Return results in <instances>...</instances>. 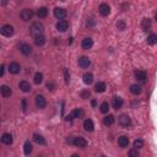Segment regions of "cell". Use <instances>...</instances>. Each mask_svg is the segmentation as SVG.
<instances>
[{"mask_svg":"<svg viewBox=\"0 0 157 157\" xmlns=\"http://www.w3.org/2000/svg\"><path fill=\"white\" fill-rule=\"evenodd\" d=\"M43 31H44V26H43V23L39 22V21L33 22L32 25H31V27H30V33L32 34L34 38H36L37 36H41Z\"/></svg>","mask_w":157,"mask_h":157,"instance_id":"obj_1","label":"cell"},{"mask_svg":"<svg viewBox=\"0 0 157 157\" xmlns=\"http://www.w3.org/2000/svg\"><path fill=\"white\" fill-rule=\"evenodd\" d=\"M68 142L71 144V145H75L76 147H81V148H84V147L87 146V141H86L84 137H81V136L70 137V139H68Z\"/></svg>","mask_w":157,"mask_h":157,"instance_id":"obj_2","label":"cell"},{"mask_svg":"<svg viewBox=\"0 0 157 157\" xmlns=\"http://www.w3.org/2000/svg\"><path fill=\"white\" fill-rule=\"evenodd\" d=\"M118 123H119V125H121V127H124V128L131 127V119L128 114L119 115V118H118Z\"/></svg>","mask_w":157,"mask_h":157,"instance_id":"obj_3","label":"cell"},{"mask_svg":"<svg viewBox=\"0 0 157 157\" xmlns=\"http://www.w3.org/2000/svg\"><path fill=\"white\" fill-rule=\"evenodd\" d=\"M82 117H84V111L80 109V108H77V109H74V111L66 117V120L71 121L73 119H81Z\"/></svg>","mask_w":157,"mask_h":157,"instance_id":"obj_4","label":"cell"},{"mask_svg":"<svg viewBox=\"0 0 157 157\" xmlns=\"http://www.w3.org/2000/svg\"><path fill=\"white\" fill-rule=\"evenodd\" d=\"M20 17H21L22 21H30L33 17V11L30 9H23L21 11V14H20Z\"/></svg>","mask_w":157,"mask_h":157,"instance_id":"obj_5","label":"cell"},{"mask_svg":"<svg viewBox=\"0 0 157 157\" xmlns=\"http://www.w3.org/2000/svg\"><path fill=\"white\" fill-rule=\"evenodd\" d=\"M0 32H1L3 36L10 37V36H13V34H14V27L11 25H4L1 27V30H0Z\"/></svg>","mask_w":157,"mask_h":157,"instance_id":"obj_6","label":"cell"},{"mask_svg":"<svg viewBox=\"0 0 157 157\" xmlns=\"http://www.w3.org/2000/svg\"><path fill=\"white\" fill-rule=\"evenodd\" d=\"M66 15H68V11L65 9H63V7H55V9H54V16L59 20L65 18Z\"/></svg>","mask_w":157,"mask_h":157,"instance_id":"obj_7","label":"cell"},{"mask_svg":"<svg viewBox=\"0 0 157 157\" xmlns=\"http://www.w3.org/2000/svg\"><path fill=\"white\" fill-rule=\"evenodd\" d=\"M77 64H78L80 68L86 69V68H88V66L91 65V60H90L87 57H80L78 60H77Z\"/></svg>","mask_w":157,"mask_h":157,"instance_id":"obj_8","label":"cell"},{"mask_svg":"<svg viewBox=\"0 0 157 157\" xmlns=\"http://www.w3.org/2000/svg\"><path fill=\"white\" fill-rule=\"evenodd\" d=\"M9 71H10V74H14V75H16V74H18L20 71H21V65H20L18 63H16V61L10 63Z\"/></svg>","mask_w":157,"mask_h":157,"instance_id":"obj_9","label":"cell"},{"mask_svg":"<svg viewBox=\"0 0 157 157\" xmlns=\"http://www.w3.org/2000/svg\"><path fill=\"white\" fill-rule=\"evenodd\" d=\"M98 10H100V14L102 15V16H108L109 14H111V7H109L108 4H101L100 7H98Z\"/></svg>","mask_w":157,"mask_h":157,"instance_id":"obj_10","label":"cell"},{"mask_svg":"<svg viewBox=\"0 0 157 157\" xmlns=\"http://www.w3.org/2000/svg\"><path fill=\"white\" fill-rule=\"evenodd\" d=\"M68 28H69V22L66 21V20H60V21L57 23V30L59 32H65Z\"/></svg>","mask_w":157,"mask_h":157,"instance_id":"obj_11","label":"cell"},{"mask_svg":"<svg viewBox=\"0 0 157 157\" xmlns=\"http://www.w3.org/2000/svg\"><path fill=\"white\" fill-rule=\"evenodd\" d=\"M20 52H21L23 55H30V54L32 53V47L30 44H27V43H22V44L20 46Z\"/></svg>","mask_w":157,"mask_h":157,"instance_id":"obj_12","label":"cell"},{"mask_svg":"<svg viewBox=\"0 0 157 157\" xmlns=\"http://www.w3.org/2000/svg\"><path fill=\"white\" fill-rule=\"evenodd\" d=\"M36 106H37V108H41L43 109L47 106V101H46V98L44 96H42V95H38L36 96Z\"/></svg>","mask_w":157,"mask_h":157,"instance_id":"obj_13","label":"cell"},{"mask_svg":"<svg viewBox=\"0 0 157 157\" xmlns=\"http://www.w3.org/2000/svg\"><path fill=\"white\" fill-rule=\"evenodd\" d=\"M0 92H1V96L4 98H7L11 96V93H13V90H11V87H9L7 85H3L1 87H0Z\"/></svg>","mask_w":157,"mask_h":157,"instance_id":"obj_14","label":"cell"},{"mask_svg":"<svg viewBox=\"0 0 157 157\" xmlns=\"http://www.w3.org/2000/svg\"><path fill=\"white\" fill-rule=\"evenodd\" d=\"M13 135L10 134V133H4V134L1 135V142L5 144V145H11L13 144Z\"/></svg>","mask_w":157,"mask_h":157,"instance_id":"obj_15","label":"cell"},{"mask_svg":"<svg viewBox=\"0 0 157 157\" xmlns=\"http://www.w3.org/2000/svg\"><path fill=\"white\" fill-rule=\"evenodd\" d=\"M92 46H93V41H92L91 38H85V39H82V43H81L82 49L88 50V49L92 48Z\"/></svg>","mask_w":157,"mask_h":157,"instance_id":"obj_16","label":"cell"},{"mask_svg":"<svg viewBox=\"0 0 157 157\" xmlns=\"http://www.w3.org/2000/svg\"><path fill=\"white\" fill-rule=\"evenodd\" d=\"M123 103H124L123 98H120V97H114V98H113V102H112V106H113V108L118 111L119 108L123 107Z\"/></svg>","mask_w":157,"mask_h":157,"instance_id":"obj_17","label":"cell"},{"mask_svg":"<svg viewBox=\"0 0 157 157\" xmlns=\"http://www.w3.org/2000/svg\"><path fill=\"white\" fill-rule=\"evenodd\" d=\"M118 145H119L121 148L128 147V145H129V137L125 136V135H121L119 139H118Z\"/></svg>","mask_w":157,"mask_h":157,"instance_id":"obj_18","label":"cell"},{"mask_svg":"<svg viewBox=\"0 0 157 157\" xmlns=\"http://www.w3.org/2000/svg\"><path fill=\"white\" fill-rule=\"evenodd\" d=\"M84 128L86 131H93V129H95V124H93V121L91 119H86L84 121Z\"/></svg>","mask_w":157,"mask_h":157,"instance_id":"obj_19","label":"cell"},{"mask_svg":"<svg viewBox=\"0 0 157 157\" xmlns=\"http://www.w3.org/2000/svg\"><path fill=\"white\" fill-rule=\"evenodd\" d=\"M18 87L22 92H30L31 91V85H30V82H27V81H21L18 84Z\"/></svg>","mask_w":157,"mask_h":157,"instance_id":"obj_20","label":"cell"},{"mask_svg":"<svg viewBox=\"0 0 157 157\" xmlns=\"http://www.w3.org/2000/svg\"><path fill=\"white\" fill-rule=\"evenodd\" d=\"M114 117H113L112 114H108V115H106L103 118V124L106 125V127H111V125L114 124Z\"/></svg>","mask_w":157,"mask_h":157,"instance_id":"obj_21","label":"cell"},{"mask_svg":"<svg viewBox=\"0 0 157 157\" xmlns=\"http://www.w3.org/2000/svg\"><path fill=\"white\" fill-rule=\"evenodd\" d=\"M106 88H107V86H106V84H104V82H102V81L97 82V84L95 85V91L98 92V93L104 92V91H106Z\"/></svg>","mask_w":157,"mask_h":157,"instance_id":"obj_22","label":"cell"},{"mask_svg":"<svg viewBox=\"0 0 157 157\" xmlns=\"http://www.w3.org/2000/svg\"><path fill=\"white\" fill-rule=\"evenodd\" d=\"M33 147H32V144L30 142V141H26L25 145H23V154H25L26 156L31 155V152H32Z\"/></svg>","mask_w":157,"mask_h":157,"instance_id":"obj_23","label":"cell"},{"mask_svg":"<svg viewBox=\"0 0 157 157\" xmlns=\"http://www.w3.org/2000/svg\"><path fill=\"white\" fill-rule=\"evenodd\" d=\"M82 78H84V82L86 85H91L93 82V75L91 73H85L84 76H82Z\"/></svg>","mask_w":157,"mask_h":157,"instance_id":"obj_24","label":"cell"},{"mask_svg":"<svg viewBox=\"0 0 157 157\" xmlns=\"http://www.w3.org/2000/svg\"><path fill=\"white\" fill-rule=\"evenodd\" d=\"M135 77L137 78V80H140V81H145V80H146V77H147V75H146V73H145L144 70H136V71H135Z\"/></svg>","mask_w":157,"mask_h":157,"instance_id":"obj_25","label":"cell"},{"mask_svg":"<svg viewBox=\"0 0 157 157\" xmlns=\"http://www.w3.org/2000/svg\"><path fill=\"white\" fill-rule=\"evenodd\" d=\"M47 15H48V9L47 7H39L37 10V16L39 18H44L47 17Z\"/></svg>","mask_w":157,"mask_h":157,"instance_id":"obj_26","label":"cell"},{"mask_svg":"<svg viewBox=\"0 0 157 157\" xmlns=\"http://www.w3.org/2000/svg\"><path fill=\"white\" fill-rule=\"evenodd\" d=\"M34 43H36V46L38 47H42L46 44V37L43 36V34H41V36H37L36 38H34Z\"/></svg>","mask_w":157,"mask_h":157,"instance_id":"obj_27","label":"cell"},{"mask_svg":"<svg viewBox=\"0 0 157 157\" xmlns=\"http://www.w3.org/2000/svg\"><path fill=\"white\" fill-rule=\"evenodd\" d=\"M141 91H142V90H141V86H139V85H136V84H134V85H131L130 86V92L133 93V95H140L141 93Z\"/></svg>","mask_w":157,"mask_h":157,"instance_id":"obj_28","label":"cell"},{"mask_svg":"<svg viewBox=\"0 0 157 157\" xmlns=\"http://www.w3.org/2000/svg\"><path fill=\"white\" fill-rule=\"evenodd\" d=\"M33 140H34V142L38 144V145H44L46 144L44 137H43L42 135H39V134H33Z\"/></svg>","mask_w":157,"mask_h":157,"instance_id":"obj_29","label":"cell"},{"mask_svg":"<svg viewBox=\"0 0 157 157\" xmlns=\"http://www.w3.org/2000/svg\"><path fill=\"white\" fill-rule=\"evenodd\" d=\"M156 43H157V34L156 33H151L150 36H147V44L155 46Z\"/></svg>","mask_w":157,"mask_h":157,"instance_id":"obj_30","label":"cell"},{"mask_svg":"<svg viewBox=\"0 0 157 157\" xmlns=\"http://www.w3.org/2000/svg\"><path fill=\"white\" fill-rule=\"evenodd\" d=\"M141 27H142V30L147 31L151 27V20L150 18H144L142 22H141Z\"/></svg>","mask_w":157,"mask_h":157,"instance_id":"obj_31","label":"cell"},{"mask_svg":"<svg viewBox=\"0 0 157 157\" xmlns=\"http://www.w3.org/2000/svg\"><path fill=\"white\" fill-rule=\"evenodd\" d=\"M42 81H43V74L42 73H36L34 74V84H42Z\"/></svg>","mask_w":157,"mask_h":157,"instance_id":"obj_32","label":"cell"},{"mask_svg":"<svg viewBox=\"0 0 157 157\" xmlns=\"http://www.w3.org/2000/svg\"><path fill=\"white\" fill-rule=\"evenodd\" d=\"M100 111L102 113H108L109 111V104H108V102H103L101 106H100Z\"/></svg>","mask_w":157,"mask_h":157,"instance_id":"obj_33","label":"cell"},{"mask_svg":"<svg viewBox=\"0 0 157 157\" xmlns=\"http://www.w3.org/2000/svg\"><path fill=\"white\" fill-rule=\"evenodd\" d=\"M144 146V140L142 139H136L134 141V147L136 148V150H139V148H141Z\"/></svg>","mask_w":157,"mask_h":157,"instance_id":"obj_34","label":"cell"},{"mask_svg":"<svg viewBox=\"0 0 157 157\" xmlns=\"http://www.w3.org/2000/svg\"><path fill=\"white\" fill-rule=\"evenodd\" d=\"M90 96H91V92H90L88 90H82V91L80 92V97L84 98V100H87Z\"/></svg>","mask_w":157,"mask_h":157,"instance_id":"obj_35","label":"cell"},{"mask_svg":"<svg viewBox=\"0 0 157 157\" xmlns=\"http://www.w3.org/2000/svg\"><path fill=\"white\" fill-rule=\"evenodd\" d=\"M117 27H118V30L124 31V30H125V27H127V25H125V22L123 21V20H119V21L117 22Z\"/></svg>","mask_w":157,"mask_h":157,"instance_id":"obj_36","label":"cell"},{"mask_svg":"<svg viewBox=\"0 0 157 157\" xmlns=\"http://www.w3.org/2000/svg\"><path fill=\"white\" fill-rule=\"evenodd\" d=\"M139 151L136 150V148H131L130 151H129V157H139Z\"/></svg>","mask_w":157,"mask_h":157,"instance_id":"obj_37","label":"cell"},{"mask_svg":"<svg viewBox=\"0 0 157 157\" xmlns=\"http://www.w3.org/2000/svg\"><path fill=\"white\" fill-rule=\"evenodd\" d=\"M47 88L50 90V91H53V90L55 88V85H54L53 82H48V84H47Z\"/></svg>","mask_w":157,"mask_h":157,"instance_id":"obj_38","label":"cell"},{"mask_svg":"<svg viewBox=\"0 0 157 157\" xmlns=\"http://www.w3.org/2000/svg\"><path fill=\"white\" fill-rule=\"evenodd\" d=\"M64 76H65V82H66V84H69L70 75H69V71H68V70H65V71H64Z\"/></svg>","mask_w":157,"mask_h":157,"instance_id":"obj_39","label":"cell"},{"mask_svg":"<svg viewBox=\"0 0 157 157\" xmlns=\"http://www.w3.org/2000/svg\"><path fill=\"white\" fill-rule=\"evenodd\" d=\"M4 73H5V65H1V70H0V76H4Z\"/></svg>","mask_w":157,"mask_h":157,"instance_id":"obj_40","label":"cell"},{"mask_svg":"<svg viewBox=\"0 0 157 157\" xmlns=\"http://www.w3.org/2000/svg\"><path fill=\"white\" fill-rule=\"evenodd\" d=\"M91 106H92V107H96V106H97V101L96 100H92L91 101Z\"/></svg>","mask_w":157,"mask_h":157,"instance_id":"obj_41","label":"cell"},{"mask_svg":"<svg viewBox=\"0 0 157 157\" xmlns=\"http://www.w3.org/2000/svg\"><path fill=\"white\" fill-rule=\"evenodd\" d=\"M22 109H23V111H26V100L22 101Z\"/></svg>","mask_w":157,"mask_h":157,"instance_id":"obj_42","label":"cell"},{"mask_svg":"<svg viewBox=\"0 0 157 157\" xmlns=\"http://www.w3.org/2000/svg\"><path fill=\"white\" fill-rule=\"evenodd\" d=\"M71 157H80V156H78V155H76V154H74Z\"/></svg>","mask_w":157,"mask_h":157,"instance_id":"obj_43","label":"cell"},{"mask_svg":"<svg viewBox=\"0 0 157 157\" xmlns=\"http://www.w3.org/2000/svg\"><path fill=\"white\" fill-rule=\"evenodd\" d=\"M155 18H156V21H157V13H156V15H155Z\"/></svg>","mask_w":157,"mask_h":157,"instance_id":"obj_44","label":"cell"},{"mask_svg":"<svg viewBox=\"0 0 157 157\" xmlns=\"http://www.w3.org/2000/svg\"><path fill=\"white\" fill-rule=\"evenodd\" d=\"M103 157H104V156H103Z\"/></svg>","mask_w":157,"mask_h":157,"instance_id":"obj_45","label":"cell"}]
</instances>
